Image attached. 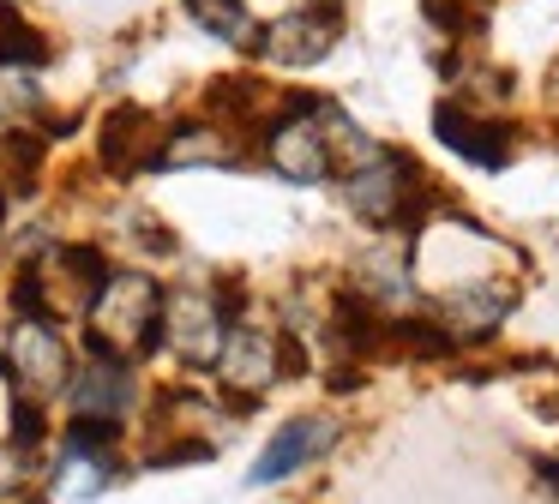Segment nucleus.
<instances>
[{
  "label": "nucleus",
  "mask_w": 559,
  "mask_h": 504,
  "mask_svg": "<svg viewBox=\"0 0 559 504\" xmlns=\"http://www.w3.org/2000/svg\"><path fill=\"white\" fill-rule=\"evenodd\" d=\"M157 348H163V283L145 271H115L109 288L85 312V355L139 367Z\"/></svg>",
  "instance_id": "1"
},
{
  "label": "nucleus",
  "mask_w": 559,
  "mask_h": 504,
  "mask_svg": "<svg viewBox=\"0 0 559 504\" xmlns=\"http://www.w3.org/2000/svg\"><path fill=\"white\" fill-rule=\"evenodd\" d=\"M343 199L373 228H421L427 204H433V180L403 151H373L361 168L343 175Z\"/></svg>",
  "instance_id": "2"
},
{
  "label": "nucleus",
  "mask_w": 559,
  "mask_h": 504,
  "mask_svg": "<svg viewBox=\"0 0 559 504\" xmlns=\"http://www.w3.org/2000/svg\"><path fill=\"white\" fill-rule=\"evenodd\" d=\"M301 367H307V355H301V343H295L289 331H265V324L235 319L211 372H217L223 396H229L235 415H241V408H253L277 379H289V372H301Z\"/></svg>",
  "instance_id": "3"
},
{
  "label": "nucleus",
  "mask_w": 559,
  "mask_h": 504,
  "mask_svg": "<svg viewBox=\"0 0 559 504\" xmlns=\"http://www.w3.org/2000/svg\"><path fill=\"white\" fill-rule=\"evenodd\" d=\"M0 372L13 384V396H37V403H55L73 384V348H67L61 324L49 319H13L7 331V348H0Z\"/></svg>",
  "instance_id": "4"
},
{
  "label": "nucleus",
  "mask_w": 559,
  "mask_h": 504,
  "mask_svg": "<svg viewBox=\"0 0 559 504\" xmlns=\"http://www.w3.org/2000/svg\"><path fill=\"white\" fill-rule=\"evenodd\" d=\"M229 312H223L217 288H163V348H169L181 367L211 372L223 355V336H229Z\"/></svg>",
  "instance_id": "5"
},
{
  "label": "nucleus",
  "mask_w": 559,
  "mask_h": 504,
  "mask_svg": "<svg viewBox=\"0 0 559 504\" xmlns=\"http://www.w3.org/2000/svg\"><path fill=\"white\" fill-rule=\"evenodd\" d=\"M157 156H163V127H157V115H151V108L115 103L109 115H103V127H97V163H103V175L133 180L139 168H157Z\"/></svg>",
  "instance_id": "6"
},
{
  "label": "nucleus",
  "mask_w": 559,
  "mask_h": 504,
  "mask_svg": "<svg viewBox=\"0 0 559 504\" xmlns=\"http://www.w3.org/2000/svg\"><path fill=\"white\" fill-rule=\"evenodd\" d=\"M337 36H343V19L331 7H295V12H283L277 24H265L259 55L277 60V67H319V60L337 48Z\"/></svg>",
  "instance_id": "7"
},
{
  "label": "nucleus",
  "mask_w": 559,
  "mask_h": 504,
  "mask_svg": "<svg viewBox=\"0 0 559 504\" xmlns=\"http://www.w3.org/2000/svg\"><path fill=\"white\" fill-rule=\"evenodd\" d=\"M139 367H127V360H109V355H91L85 367L73 372V384H67V403H73V415H91V420H121L133 415L139 403Z\"/></svg>",
  "instance_id": "8"
},
{
  "label": "nucleus",
  "mask_w": 559,
  "mask_h": 504,
  "mask_svg": "<svg viewBox=\"0 0 559 504\" xmlns=\"http://www.w3.org/2000/svg\"><path fill=\"white\" fill-rule=\"evenodd\" d=\"M337 444V420H325V415H301V420H289V427L277 432V439L259 451V463H253V475H247V487H277V480H289V475H301L307 463H319V456Z\"/></svg>",
  "instance_id": "9"
},
{
  "label": "nucleus",
  "mask_w": 559,
  "mask_h": 504,
  "mask_svg": "<svg viewBox=\"0 0 559 504\" xmlns=\"http://www.w3.org/2000/svg\"><path fill=\"white\" fill-rule=\"evenodd\" d=\"M433 132L475 168H506L511 163V127L506 120H481L463 103H439L433 108Z\"/></svg>",
  "instance_id": "10"
},
{
  "label": "nucleus",
  "mask_w": 559,
  "mask_h": 504,
  "mask_svg": "<svg viewBox=\"0 0 559 504\" xmlns=\"http://www.w3.org/2000/svg\"><path fill=\"white\" fill-rule=\"evenodd\" d=\"M241 163L235 132H223L217 120H181L175 132H163V156L157 168H229Z\"/></svg>",
  "instance_id": "11"
},
{
  "label": "nucleus",
  "mask_w": 559,
  "mask_h": 504,
  "mask_svg": "<svg viewBox=\"0 0 559 504\" xmlns=\"http://www.w3.org/2000/svg\"><path fill=\"white\" fill-rule=\"evenodd\" d=\"M181 7H187V19H193L205 36L241 48V55H259V36H265V24L247 12V0H181Z\"/></svg>",
  "instance_id": "12"
},
{
  "label": "nucleus",
  "mask_w": 559,
  "mask_h": 504,
  "mask_svg": "<svg viewBox=\"0 0 559 504\" xmlns=\"http://www.w3.org/2000/svg\"><path fill=\"white\" fill-rule=\"evenodd\" d=\"M0 187L13 192L43 187V132H7L0 139Z\"/></svg>",
  "instance_id": "13"
},
{
  "label": "nucleus",
  "mask_w": 559,
  "mask_h": 504,
  "mask_svg": "<svg viewBox=\"0 0 559 504\" xmlns=\"http://www.w3.org/2000/svg\"><path fill=\"white\" fill-rule=\"evenodd\" d=\"M55 48L43 31H31L25 19H19V7H7L0 0V67H43Z\"/></svg>",
  "instance_id": "14"
},
{
  "label": "nucleus",
  "mask_w": 559,
  "mask_h": 504,
  "mask_svg": "<svg viewBox=\"0 0 559 504\" xmlns=\"http://www.w3.org/2000/svg\"><path fill=\"white\" fill-rule=\"evenodd\" d=\"M7 420H13L7 444L43 456V444H49V403H37V396H13V403H7Z\"/></svg>",
  "instance_id": "15"
},
{
  "label": "nucleus",
  "mask_w": 559,
  "mask_h": 504,
  "mask_svg": "<svg viewBox=\"0 0 559 504\" xmlns=\"http://www.w3.org/2000/svg\"><path fill=\"white\" fill-rule=\"evenodd\" d=\"M43 480V456L19 451V444H0V499H19Z\"/></svg>",
  "instance_id": "16"
},
{
  "label": "nucleus",
  "mask_w": 559,
  "mask_h": 504,
  "mask_svg": "<svg viewBox=\"0 0 559 504\" xmlns=\"http://www.w3.org/2000/svg\"><path fill=\"white\" fill-rule=\"evenodd\" d=\"M0 228H7V192H0Z\"/></svg>",
  "instance_id": "17"
}]
</instances>
